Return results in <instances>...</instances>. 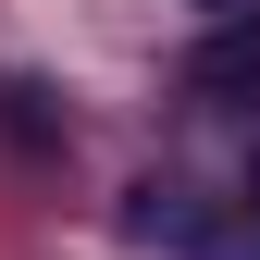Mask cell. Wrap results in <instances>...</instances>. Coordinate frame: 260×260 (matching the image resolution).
<instances>
[{"label": "cell", "instance_id": "3", "mask_svg": "<svg viewBox=\"0 0 260 260\" xmlns=\"http://www.w3.org/2000/svg\"><path fill=\"white\" fill-rule=\"evenodd\" d=\"M199 13H236V0H199Z\"/></svg>", "mask_w": 260, "mask_h": 260}, {"label": "cell", "instance_id": "1", "mask_svg": "<svg viewBox=\"0 0 260 260\" xmlns=\"http://www.w3.org/2000/svg\"><path fill=\"white\" fill-rule=\"evenodd\" d=\"M124 223H137L149 248H174V260H260L248 248V211H223L211 186H186V174H149Z\"/></svg>", "mask_w": 260, "mask_h": 260}, {"label": "cell", "instance_id": "2", "mask_svg": "<svg viewBox=\"0 0 260 260\" xmlns=\"http://www.w3.org/2000/svg\"><path fill=\"white\" fill-rule=\"evenodd\" d=\"M236 211H248V248H260V161H248V186H236Z\"/></svg>", "mask_w": 260, "mask_h": 260}]
</instances>
